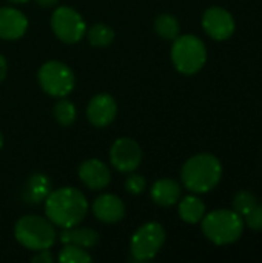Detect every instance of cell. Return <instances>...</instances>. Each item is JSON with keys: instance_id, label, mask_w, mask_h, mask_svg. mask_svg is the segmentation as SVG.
Wrapping results in <instances>:
<instances>
[{"instance_id": "13", "label": "cell", "mask_w": 262, "mask_h": 263, "mask_svg": "<svg viewBox=\"0 0 262 263\" xmlns=\"http://www.w3.org/2000/svg\"><path fill=\"white\" fill-rule=\"evenodd\" d=\"M28 29L26 15L11 6L0 8V39L3 40H17L23 37Z\"/></svg>"}, {"instance_id": "23", "label": "cell", "mask_w": 262, "mask_h": 263, "mask_svg": "<svg viewBox=\"0 0 262 263\" xmlns=\"http://www.w3.org/2000/svg\"><path fill=\"white\" fill-rule=\"evenodd\" d=\"M256 197L249 193V191H239L236 196H235V200H233V208L235 211L239 214V216H246L255 205H256Z\"/></svg>"}, {"instance_id": "11", "label": "cell", "mask_w": 262, "mask_h": 263, "mask_svg": "<svg viewBox=\"0 0 262 263\" xmlns=\"http://www.w3.org/2000/svg\"><path fill=\"white\" fill-rule=\"evenodd\" d=\"M117 103L110 94H97L94 96L86 108V117L91 125L96 128H105L116 119Z\"/></svg>"}, {"instance_id": "29", "label": "cell", "mask_w": 262, "mask_h": 263, "mask_svg": "<svg viewBox=\"0 0 262 263\" xmlns=\"http://www.w3.org/2000/svg\"><path fill=\"white\" fill-rule=\"evenodd\" d=\"M8 2H11V3H25L28 0H8Z\"/></svg>"}, {"instance_id": "15", "label": "cell", "mask_w": 262, "mask_h": 263, "mask_svg": "<svg viewBox=\"0 0 262 263\" xmlns=\"http://www.w3.org/2000/svg\"><path fill=\"white\" fill-rule=\"evenodd\" d=\"M151 199L159 206H173L181 199V186L173 179H161L151 186Z\"/></svg>"}, {"instance_id": "5", "label": "cell", "mask_w": 262, "mask_h": 263, "mask_svg": "<svg viewBox=\"0 0 262 263\" xmlns=\"http://www.w3.org/2000/svg\"><path fill=\"white\" fill-rule=\"evenodd\" d=\"M171 62L179 72L185 76L196 74L207 62V48L196 35H178L171 46Z\"/></svg>"}, {"instance_id": "24", "label": "cell", "mask_w": 262, "mask_h": 263, "mask_svg": "<svg viewBox=\"0 0 262 263\" xmlns=\"http://www.w3.org/2000/svg\"><path fill=\"white\" fill-rule=\"evenodd\" d=\"M147 188V180L144 176L141 174H131L127 180H125V190L130 193V194H142L144 190Z\"/></svg>"}, {"instance_id": "21", "label": "cell", "mask_w": 262, "mask_h": 263, "mask_svg": "<svg viewBox=\"0 0 262 263\" xmlns=\"http://www.w3.org/2000/svg\"><path fill=\"white\" fill-rule=\"evenodd\" d=\"M53 114L56 117V120L62 125V126H69L74 123L76 120V116H77V111H76V106L73 102L66 100V99H60L54 108H53Z\"/></svg>"}, {"instance_id": "9", "label": "cell", "mask_w": 262, "mask_h": 263, "mask_svg": "<svg viewBox=\"0 0 262 263\" xmlns=\"http://www.w3.org/2000/svg\"><path fill=\"white\" fill-rule=\"evenodd\" d=\"M142 160V149L139 143L130 137L117 139L110 149V162L120 173L134 171Z\"/></svg>"}, {"instance_id": "17", "label": "cell", "mask_w": 262, "mask_h": 263, "mask_svg": "<svg viewBox=\"0 0 262 263\" xmlns=\"http://www.w3.org/2000/svg\"><path fill=\"white\" fill-rule=\"evenodd\" d=\"M49 193H51V180L45 174L37 173L28 179L23 191V199L31 205H37L40 202H45Z\"/></svg>"}, {"instance_id": "7", "label": "cell", "mask_w": 262, "mask_h": 263, "mask_svg": "<svg viewBox=\"0 0 262 263\" xmlns=\"http://www.w3.org/2000/svg\"><path fill=\"white\" fill-rule=\"evenodd\" d=\"M165 242V230L158 222L142 225L131 237L130 251L137 262L151 260Z\"/></svg>"}, {"instance_id": "1", "label": "cell", "mask_w": 262, "mask_h": 263, "mask_svg": "<svg viewBox=\"0 0 262 263\" xmlns=\"http://www.w3.org/2000/svg\"><path fill=\"white\" fill-rule=\"evenodd\" d=\"M88 213V202L83 193L73 186L54 190L45 199L48 220L63 230L77 227Z\"/></svg>"}, {"instance_id": "25", "label": "cell", "mask_w": 262, "mask_h": 263, "mask_svg": "<svg viewBox=\"0 0 262 263\" xmlns=\"http://www.w3.org/2000/svg\"><path fill=\"white\" fill-rule=\"evenodd\" d=\"M246 223L250 230L253 231H261L262 230V205H255L246 216Z\"/></svg>"}, {"instance_id": "14", "label": "cell", "mask_w": 262, "mask_h": 263, "mask_svg": "<svg viewBox=\"0 0 262 263\" xmlns=\"http://www.w3.org/2000/svg\"><path fill=\"white\" fill-rule=\"evenodd\" d=\"M93 214L103 223H116L125 216V205L114 194H100L93 202Z\"/></svg>"}, {"instance_id": "22", "label": "cell", "mask_w": 262, "mask_h": 263, "mask_svg": "<svg viewBox=\"0 0 262 263\" xmlns=\"http://www.w3.org/2000/svg\"><path fill=\"white\" fill-rule=\"evenodd\" d=\"M93 260L88 251L85 248L76 247V245H65L62 251L59 253V262L60 263H90Z\"/></svg>"}, {"instance_id": "27", "label": "cell", "mask_w": 262, "mask_h": 263, "mask_svg": "<svg viewBox=\"0 0 262 263\" xmlns=\"http://www.w3.org/2000/svg\"><path fill=\"white\" fill-rule=\"evenodd\" d=\"M6 72H8V62H6V59L0 54V82H3V79L6 77Z\"/></svg>"}, {"instance_id": "26", "label": "cell", "mask_w": 262, "mask_h": 263, "mask_svg": "<svg viewBox=\"0 0 262 263\" xmlns=\"http://www.w3.org/2000/svg\"><path fill=\"white\" fill-rule=\"evenodd\" d=\"M32 263H53V256L48 250H40V253L37 251V254L31 259Z\"/></svg>"}, {"instance_id": "2", "label": "cell", "mask_w": 262, "mask_h": 263, "mask_svg": "<svg viewBox=\"0 0 262 263\" xmlns=\"http://www.w3.org/2000/svg\"><path fill=\"white\" fill-rule=\"evenodd\" d=\"M222 177V165L213 154H198L190 157L181 171L184 186L191 193H208L212 191Z\"/></svg>"}, {"instance_id": "20", "label": "cell", "mask_w": 262, "mask_h": 263, "mask_svg": "<svg viewBox=\"0 0 262 263\" xmlns=\"http://www.w3.org/2000/svg\"><path fill=\"white\" fill-rule=\"evenodd\" d=\"M86 35H88V42L93 46H108L114 40V31L108 25H103V23H97L91 26Z\"/></svg>"}, {"instance_id": "8", "label": "cell", "mask_w": 262, "mask_h": 263, "mask_svg": "<svg viewBox=\"0 0 262 263\" xmlns=\"http://www.w3.org/2000/svg\"><path fill=\"white\" fill-rule=\"evenodd\" d=\"M51 28L56 37L63 43H77L86 34L85 20L76 9L69 6H59L53 12Z\"/></svg>"}, {"instance_id": "30", "label": "cell", "mask_w": 262, "mask_h": 263, "mask_svg": "<svg viewBox=\"0 0 262 263\" xmlns=\"http://www.w3.org/2000/svg\"><path fill=\"white\" fill-rule=\"evenodd\" d=\"M2 146H3V134L0 133V149H2Z\"/></svg>"}, {"instance_id": "6", "label": "cell", "mask_w": 262, "mask_h": 263, "mask_svg": "<svg viewBox=\"0 0 262 263\" xmlns=\"http://www.w3.org/2000/svg\"><path fill=\"white\" fill-rule=\"evenodd\" d=\"M37 79L39 85L46 94L59 99L71 94L76 85V76L73 69L59 60H49L43 63L37 72Z\"/></svg>"}, {"instance_id": "4", "label": "cell", "mask_w": 262, "mask_h": 263, "mask_svg": "<svg viewBox=\"0 0 262 263\" xmlns=\"http://www.w3.org/2000/svg\"><path fill=\"white\" fill-rule=\"evenodd\" d=\"M17 242L31 251L49 250L56 242V231L48 219L40 216H23L14 227Z\"/></svg>"}, {"instance_id": "12", "label": "cell", "mask_w": 262, "mask_h": 263, "mask_svg": "<svg viewBox=\"0 0 262 263\" xmlns=\"http://www.w3.org/2000/svg\"><path fill=\"white\" fill-rule=\"evenodd\" d=\"M79 177L85 186H88L93 191H97L108 186L111 180V173L110 168L102 160L88 159L79 166Z\"/></svg>"}, {"instance_id": "28", "label": "cell", "mask_w": 262, "mask_h": 263, "mask_svg": "<svg viewBox=\"0 0 262 263\" xmlns=\"http://www.w3.org/2000/svg\"><path fill=\"white\" fill-rule=\"evenodd\" d=\"M36 2L43 8H51V6H56L59 0H36Z\"/></svg>"}, {"instance_id": "19", "label": "cell", "mask_w": 262, "mask_h": 263, "mask_svg": "<svg viewBox=\"0 0 262 263\" xmlns=\"http://www.w3.org/2000/svg\"><path fill=\"white\" fill-rule=\"evenodd\" d=\"M154 29H156V32L162 39L174 40L179 35L181 26H179V22H178V18L174 15H171V14H161V15L156 17Z\"/></svg>"}, {"instance_id": "10", "label": "cell", "mask_w": 262, "mask_h": 263, "mask_svg": "<svg viewBox=\"0 0 262 263\" xmlns=\"http://www.w3.org/2000/svg\"><path fill=\"white\" fill-rule=\"evenodd\" d=\"M202 26L205 29V32L218 42L227 40L233 35L236 23L233 15L219 6H213L208 8L204 15H202Z\"/></svg>"}, {"instance_id": "18", "label": "cell", "mask_w": 262, "mask_h": 263, "mask_svg": "<svg viewBox=\"0 0 262 263\" xmlns=\"http://www.w3.org/2000/svg\"><path fill=\"white\" fill-rule=\"evenodd\" d=\"M179 216L187 223H198L205 216V205L196 196H187L179 202Z\"/></svg>"}, {"instance_id": "16", "label": "cell", "mask_w": 262, "mask_h": 263, "mask_svg": "<svg viewBox=\"0 0 262 263\" xmlns=\"http://www.w3.org/2000/svg\"><path fill=\"white\" fill-rule=\"evenodd\" d=\"M100 234L93 228H66L60 234L63 245H76L80 248H93L99 243Z\"/></svg>"}, {"instance_id": "3", "label": "cell", "mask_w": 262, "mask_h": 263, "mask_svg": "<svg viewBox=\"0 0 262 263\" xmlns=\"http://www.w3.org/2000/svg\"><path fill=\"white\" fill-rule=\"evenodd\" d=\"M244 230L241 216L230 210H216L202 217V233L215 245L235 243Z\"/></svg>"}]
</instances>
